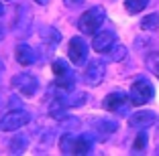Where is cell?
<instances>
[{"label":"cell","mask_w":159,"mask_h":156,"mask_svg":"<svg viewBox=\"0 0 159 156\" xmlns=\"http://www.w3.org/2000/svg\"><path fill=\"white\" fill-rule=\"evenodd\" d=\"M104 20H106V10L102 6H92L78 19V28L84 35H94V32L100 31Z\"/></svg>","instance_id":"cell-1"},{"label":"cell","mask_w":159,"mask_h":156,"mask_svg":"<svg viewBox=\"0 0 159 156\" xmlns=\"http://www.w3.org/2000/svg\"><path fill=\"white\" fill-rule=\"evenodd\" d=\"M153 95H155L153 83L147 77H139L131 85V91H129V99H131L133 106H145L153 99Z\"/></svg>","instance_id":"cell-2"},{"label":"cell","mask_w":159,"mask_h":156,"mask_svg":"<svg viewBox=\"0 0 159 156\" xmlns=\"http://www.w3.org/2000/svg\"><path fill=\"white\" fill-rule=\"evenodd\" d=\"M31 122V114L27 110H12L0 118V130L2 132H16V130L25 128Z\"/></svg>","instance_id":"cell-3"},{"label":"cell","mask_w":159,"mask_h":156,"mask_svg":"<svg viewBox=\"0 0 159 156\" xmlns=\"http://www.w3.org/2000/svg\"><path fill=\"white\" fill-rule=\"evenodd\" d=\"M10 85L16 93L25 97H33L39 89V79L35 77L33 73H16L12 79H10Z\"/></svg>","instance_id":"cell-4"},{"label":"cell","mask_w":159,"mask_h":156,"mask_svg":"<svg viewBox=\"0 0 159 156\" xmlns=\"http://www.w3.org/2000/svg\"><path fill=\"white\" fill-rule=\"evenodd\" d=\"M104 75H106V63L102 59H92L84 69V81L90 87H96L104 81Z\"/></svg>","instance_id":"cell-5"},{"label":"cell","mask_w":159,"mask_h":156,"mask_svg":"<svg viewBox=\"0 0 159 156\" xmlns=\"http://www.w3.org/2000/svg\"><path fill=\"white\" fill-rule=\"evenodd\" d=\"M67 57L74 65H84L88 59V43L82 37H71L67 45Z\"/></svg>","instance_id":"cell-6"},{"label":"cell","mask_w":159,"mask_h":156,"mask_svg":"<svg viewBox=\"0 0 159 156\" xmlns=\"http://www.w3.org/2000/svg\"><path fill=\"white\" fill-rule=\"evenodd\" d=\"M129 103H131V99H129V93L125 91H112L108 93L106 97H104L102 101V108L108 112H116V114H126V110H129Z\"/></svg>","instance_id":"cell-7"},{"label":"cell","mask_w":159,"mask_h":156,"mask_svg":"<svg viewBox=\"0 0 159 156\" xmlns=\"http://www.w3.org/2000/svg\"><path fill=\"white\" fill-rule=\"evenodd\" d=\"M116 45V32L114 31H98L94 32V39H92V49L96 53H108Z\"/></svg>","instance_id":"cell-8"},{"label":"cell","mask_w":159,"mask_h":156,"mask_svg":"<svg viewBox=\"0 0 159 156\" xmlns=\"http://www.w3.org/2000/svg\"><path fill=\"white\" fill-rule=\"evenodd\" d=\"M14 57H16V63L23 65V67H31V65L37 63V53L31 45L27 43H19L16 49H14Z\"/></svg>","instance_id":"cell-9"},{"label":"cell","mask_w":159,"mask_h":156,"mask_svg":"<svg viewBox=\"0 0 159 156\" xmlns=\"http://www.w3.org/2000/svg\"><path fill=\"white\" fill-rule=\"evenodd\" d=\"M155 120H157V116L151 110H139L129 118V126L131 128H149L151 124H155Z\"/></svg>","instance_id":"cell-10"},{"label":"cell","mask_w":159,"mask_h":156,"mask_svg":"<svg viewBox=\"0 0 159 156\" xmlns=\"http://www.w3.org/2000/svg\"><path fill=\"white\" fill-rule=\"evenodd\" d=\"M41 41L45 43L49 49H55V47L59 45V41H61V32L57 31V28H53V27H43L41 28Z\"/></svg>","instance_id":"cell-11"},{"label":"cell","mask_w":159,"mask_h":156,"mask_svg":"<svg viewBox=\"0 0 159 156\" xmlns=\"http://www.w3.org/2000/svg\"><path fill=\"white\" fill-rule=\"evenodd\" d=\"M92 148V136H75V144H74V152L71 154H86Z\"/></svg>","instance_id":"cell-12"},{"label":"cell","mask_w":159,"mask_h":156,"mask_svg":"<svg viewBox=\"0 0 159 156\" xmlns=\"http://www.w3.org/2000/svg\"><path fill=\"white\" fill-rule=\"evenodd\" d=\"M51 69H53V75H55V77H66V75L74 73V71L70 69V63L63 61V59H55L51 63Z\"/></svg>","instance_id":"cell-13"},{"label":"cell","mask_w":159,"mask_h":156,"mask_svg":"<svg viewBox=\"0 0 159 156\" xmlns=\"http://www.w3.org/2000/svg\"><path fill=\"white\" fill-rule=\"evenodd\" d=\"M147 4H149V0H125V8L129 14H137L141 10H145Z\"/></svg>","instance_id":"cell-14"},{"label":"cell","mask_w":159,"mask_h":156,"mask_svg":"<svg viewBox=\"0 0 159 156\" xmlns=\"http://www.w3.org/2000/svg\"><path fill=\"white\" fill-rule=\"evenodd\" d=\"M74 144H75V136L74 134H63V136L59 138V150L63 152V154L74 152Z\"/></svg>","instance_id":"cell-15"},{"label":"cell","mask_w":159,"mask_h":156,"mask_svg":"<svg viewBox=\"0 0 159 156\" xmlns=\"http://www.w3.org/2000/svg\"><path fill=\"white\" fill-rule=\"evenodd\" d=\"M94 128L98 130L100 134H112V132H116L118 124H116V122H112V120H98Z\"/></svg>","instance_id":"cell-16"},{"label":"cell","mask_w":159,"mask_h":156,"mask_svg":"<svg viewBox=\"0 0 159 156\" xmlns=\"http://www.w3.org/2000/svg\"><path fill=\"white\" fill-rule=\"evenodd\" d=\"M159 27V14H147L141 20V28L143 31H155Z\"/></svg>","instance_id":"cell-17"},{"label":"cell","mask_w":159,"mask_h":156,"mask_svg":"<svg viewBox=\"0 0 159 156\" xmlns=\"http://www.w3.org/2000/svg\"><path fill=\"white\" fill-rule=\"evenodd\" d=\"M27 144H29V138L27 136H14L12 140H10V152H23L25 148H27Z\"/></svg>","instance_id":"cell-18"},{"label":"cell","mask_w":159,"mask_h":156,"mask_svg":"<svg viewBox=\"0 0 159 156\" xmlns=\"http://www.w3.org/2000/svg\"><path fill=\"white\" fill-rule=\"evenodd\" d=\"M110 53V59L112 61H122L126 57V47H122V45H114L112 49L108 51Z\"/></svg>","instance_id":"cell-19"},{"label":"cell","mask_w":159,"mask_h":156,"mask_svg":"<svg viewBox=\"0 0 159 156\" xmlns=\"http://www.w3.org/2000/svg\"><path fill=\"white\" fill-rule=\"evenodd\" d=\"M147 146V134L141 132L139 136L135 138V144H133V150H143V148Z\"/></svg>","instance_id":"cell-20"},{"label":"cell","mask_w":159,"mask_h":156,"mask_svg":"<svg viewBox=\"0 0 159 156\" xmlns=\"http://www.w3.org/2000/svg\"><path fill=\"white\" fill-rule=\"evenodd\" d=\"M82 2H84V0H63V4L70 6V8H75V6H80Z\"/></svg>","instance_id":"cell-21"},{"label":"cell","mask_w":159,"mask_h":156,"mask_svg":"<svg viewBox=\"0 0 159 156\" xmlns=\"http://www.w3.org/2000/svg\"><path fill=\"white\" fill-rule=\"evenodd\" d=\"M33 2H37V4H39V6H45V4H47V2H49V0H33Z\"/></svg>","instance_id":"cell-22"},{"label":"cell","mask_w":159,"mask_h":156,"mask_svg":"<svg viewBox=\"0 0 159 156\" xmlns=\"http://www.w3.org/2000/svg\"><path fill=\"white\" fill-rule=\"evenodd\" d=\"M4 14V4H2V0H0V16Z\"/></svg>","instance_id":"cell-23"},{"label":"cell","mask_w":159,"mask_h":156,"mask_svg":"<svg viewBox=\"0 0 159 156\" xmlns=\"http://www.w3.org/2000/svg\"><path fill=\"white\" fill-rule=\"evenodd\" d=\"M0 37H2V28H0Z\"/></svg>","instance_id":"cell-24"}]
</instances>
